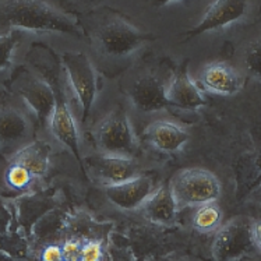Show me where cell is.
<instances>
[{
  "label": "cell",
  "instance_id": "cell-1",
  "mask_svg": "<svg viewBox=\"0 0 261 261\" xmlns=\"http://www.w3.org/2000/svg\"><path fill=\"white\" fill-rule=\"evenodd\" d=\"M10 30L83 37L74 18L48 0H0V34Z\"/></svg>",
  "mask_w": 261,
  "mask_h": 261
},
{
  "label": "cell",
  "instance_id": "cell-2",
  "mask_svg": "<svg viewBox=\"0 0 261 261\" xmlns=\"http://www.w3.org/2000/svg\"><path fill=\"white\" fill-rule=\"evenodd\" d=\"M39 73L45 80L48 81L49 86L52 87L55 98L54 113L49 122V132L52 133L56 141L64 145L71 154L74 155L75 160L83 166V172L86 173L83 165V155L80 148V132H79V123L74 116L70 103L69 86L64 77L62 64L56 66L54 60H43L42 63H38Z\"/></svg>",
  "mask_w": 261,
  "mask_h": 261
},
{
  "label": "cell",
  "instance_id": "cell-3",
  "mask_svg": "<svg viewBox=\"0 0 261 261\" xmlns=\"http://www.w3.org/2000/svg\"><path fill=\"white\" fill-rule=\"evenodd\" d=\"M260 222L247 217H236L222 224L214 232V260H238L246 256L251 249L260 250Z\"/></svg>",
  "mask_w": 261,
  "mask_h": 261
},
{
  "label": "cell",
  "instance_id": "cell-4",
  "mask_svg": "<svg viewBox=\"0 0 261 261\" xmlns=\"http://www.w3.org/2000/svg\"><path fill=\"white\" fill-rule=\"evenodd\" d=\"M60 64L69 90L73 92L80 108L81 124L86 126L98 96V75L95 67L90 58L81 52H64Z\"/></svg>",
  "mask_w": 261,
  "mask_h": 261
},
{
  "label": "cell",
  "instance_id": "cell-5",
  "mask_svg": "<svg viewBox=\"0 0 261 261\" xmlns=\"http://www.w3.org/2000/svg\"><path fill=\"white\" fill-rule=\"evenodd\" d=\"M37 122L28 108L13 95L0 103V152L10 158L35 140Z\"/></svg>",
  "mask_w": 261,
  "mask_h": 261
},
{
  "label": "cell",
  "instance_id": "cell-6",
  "mask_svg": "<svg viewBox=\"0 0 261 261\" xmlns=\"http://www.w3.org/2000/svg\"><path fill=\"white\" fill-rule=\"evenodd\" d=\"M179 211L187 207L217 201L222 186L218 176L203 168H187L177 172L169 183Z\"/></svg>",
  "mask_w": 261,
  "mask_h": 261
},
{
  "label": "cell",
  "instance_id": "cell-7",
  "mask_svg": "<svg viewBox=\"0 0 261 261\" xmlns=\"http://www.w3.org/2000/svg\"><path fill=\"white\" fill-rule=\"evenodd\" d=\"M94 140L99 152L136 156L139 143L127 112L117 107L94 128Z\"/></svg>",
  "mask_w": 261,
  "mask_h": 261
},
{
  "label": "cell",
  "instance_id": "cell-8",
  "mask_svg": "<svg viewBox=\"0 0 261 261\" xmlns=\"http://www.w3.org/2000/svg\"><path fill=\"white\" fill-rule=\"evenodd\" d=\"M96 46L111 58H126L145 45L148 38L120 17H109L94 31Z\"/></svg>",
  "mask_w": 261,
  "mask_h": 261
},
{
  "label": "cell",
  "instance_id": "cell-9",
  "mask_svg": "<svg viewBox=\"0 0 261 261\" xmlns=\"http://www.w3.org/2000/svg\"><path fill=\"white\" fill-rule=\"evenodd\" d=\"M13 95L28 108L42 130H49V122L54 113L55 98L52 87L42 75L25 71L17 77L11 84Z\"/></svg>",
  "mask_w": 261,
  "mask_h": 261
},
{
  "label": "cell",
  "instance_id": "cell-10",
  "mask_svg": "<svg viewBox=\"0 0 261 261\" xmlns=\"http://www.w3.org/2000/svg\"><path fill=\"white\" fill-rule=\"evenodd\" d=\"M251 9V0H213L197 25L186 32L187 38H194L208 31H218L240 21L249 16Z\"/></svg>",
  "mask_w": 261,
  "mask_h": 261
},
{
  "label": "cell",
  "instance_id": "cell-11",
  "mask_svg": "<svg viewBox=\"0 0 261 261\" xmlns=\"http://www.w3.org/2000/svg\"><path fill=\"white\" fill-rule=\"evenodd\" d=\"M86 164L87 168H90L96 179H99L105 186L122 183L141 175L136 156L99 152L98 155H92L91 158H83V165Z\"/></svg>",
  "mask_w": 261,
  "mask_h": 261
},
{
  "label": "cell",
  "instance_id": "cell-12",
  "mask_svg": "<svg viewBox=\"0 0 261 261\" xmlns=\"http://www.w3.org/2000/svg\"><path fill=\"white\" fill-rule=\"evenodd\" d=\"M155 190L152 177L139 175L116 185L105 186V196L109 203L122 211H136L144 204Z\"/></svg>",
  "mask_w": 261,
  "mask_h": 261
},
{
  "label": "cell",
  "instance_id": "cell-13",
  "mask_svg": "<svg viewBox=\"0 0 261 261\" xmlns=\"http://www.w3.org/2000/svg\"><path fill=\"white\" fill-rule=\"evenodd\" d=\"M198 83L204 90L214 94L234 95L243 87V74L226 62H213L201 70Z\"/></svg>",
  "mask_w": 261,
  "mask_h": 261
},
{
  "label": "cell",
  "instance_id": "cell-14",
  "mask_svg": "<svg viewBox=\"0 0 261 261\" xmlns=\"http://www.w3.org/2000/svg\"><path fill=\"white\" fill-rule=\"evenodd\" d=\"M165 83L155 74H144L134 81L127 91L133 107L143 113H152L166 108Z\"/></svg>",
  "mask_w": 261,
  "mask_h": 261
},
{
  "label": "cell",
  "instance_id": "cell-15",
  "mask_svg": "<svg viewBox=\"0 0 261 261\" xmlns=\"http://www.w3.org/2000/svg\"><path fill=\"white\" fill-rule=\"evenodd\" d=\"M165 98L169 105L189 111H196L207 105V99L187 73L186 64L176 70L165 86Z\"/></svg>",
  "mask_w": 261,
  "mask_h": 261
},
{
  "label": "cell",
  "instance_id": "cell-16",
  "mask_svg": "<svg viewBox=\"0 0 261 261\" xmlns=\"http://www.w3.org/2000/svg\"><path fill=\"white\" fill-rule=\"evenodd\" d=\"M145 141L160 149L162 152H176L180 151L190 140L189 130L166 119H160L149 123L144 130Z\"/></svg>",
  "mask_w": 261,
  "mask_h": 261
},
{
  "label": "cell",
  "instance_id": "cell-17",
  "mask_svg": "<svg viewBox=\"0 0 261 261\" xmlns=\"http://www.w3.org/2000/svg\"><path fill=\"white\" fill-rule=\"evenodd\" d=\"M140 211L152 224L171 225L175 222L179 208L169 185L155 189L140 207Z\"/></svg>",
  "mask_w": 261,
  "mask_h": 261
},
{
  "label": "cell",
  "instance_id": "cell-18",
  "mask_svg": "<svg viewBox=\"0 0 261 261\" xmlns=\"http://www.w3.org/2000/svg\"><path fill=\"white\" fill-rule=\"evenodd\" d=\"M28 32L10 30L0 34V90H5L6 81L10 80L16 67L18 54L27 42Z\"/></svg>",
  "mask_w": 261,
  "mask_h": 261
},
{
  "label": "cell",
  "instance_id": "cell-19",
  "mask_svg": "<svg viewBox=\"0 0 261 261\" xmlns=\"http://www.w3.org/2000/svg\"><path fill=\"white\" fill-rule=\"evenodd\" d=\"M10 161L18 162L27 168L38 180L48 173L49 169V147L42 141L34 140L32 143L18 149L10 156Z\"/></svg>",
  "mask_w": 261,
  "mask_h": 261
},
{
  "label": "cell",
  "instance_id": "cell-20",
  "mask_svg": "<svg viewBox=\"0 0 261 261\" xmlns=\"http://www.w3.org/2000/svg\"><path fill=\"white\" fill-rule=\"evenodd\" d=\"M192 222L200 233H213L222 225V210L215 201L201 204L196 207Z\"/></svg>",
  "mask_w": 261,
  "mask_h": 261
},
{
  "label": "cell",
  "instance_id": "cell-21",
  "mask_svg": "<svg viewBox=\"0 0 261 261\" xmlns=\"http://www.w3.org/2000/svg\"><path fill=\"white\" fill-rule=\"evenodd\" d=\"M240 67L254 80H260V66H261V45L260 39H251L240 49L239 56Z\"/></svg>",
  "mask_w": 261,
  "mask_h": 261
},
{
  "label": "cell",
  "instance_id": "cell-22",
  "mask_svg": "<svg viewBox=\"0 0 261 261\" xmlns=\"http://www.w3.org/2000/svg\"><path fill=\"white\" fill-rule=\"evenodd\" d=\"M35 180H38L37 177L25 166L10 161L5 172V181L11 190H28Z\"/></svg>",
  "mask_w": 261,
  "mask_h": 261
},
{
  "label": "cell",
  "instance_id": "cell-23",
  "mask_svg": "<svg viewBox=\"0 0 261 261\" xmlns=\"http://www.w3.org/2000/svg\"><path fill=\"white\" fill-rule=\"evenodd\" d=\"M103 258L102 245L95 240H88L86 243H81L80 260L83 261H98Z\"/></svg>",
  "mask_w": 261,
  "mask_h": 261
},
{
  "label": "cell",
  "instance_id": "cell-24",
  "mask_svg": "<svg viewBox=\"0 0 261 261\" xmlns=\"http://www.w3.org/2000/svg\"><path fill=\"white\" fill-rule=\"evenodd\" d=\"M81 243L75 239L66 240L62 246L63 260H80Z\"/></svg>",
  "mask_w": 261,
  "mask_h": 261
},
{
  "label": "cell",
  "instance_id": "cell-25",
  "mask_svg": "<svg viewBox=\"0 0 261 261\" xmlns=\"http://www.w3.org/2000/svg\"><path fill=\"white\" fill-rule=\"evenodd\" d=\"M41 260L43 261H62L63 254H62V246L49 245L41 253Z\"/></svg>",
  "mask_w": 261,
  "mask_h": 261
},
{
  "label": "cell",
  "instance_id": "cell-26",
  "mask_svg": "<svg viewBox=\"0 0 261 261\" xmlns=\"http://www.w3.org/2000/svg\"><path fill=\"white\" fill-rule=\"evenodd\" d=\"M172 2H176V0H151V3H152L155 7H162V6L169 5Z\"/></svg>",
  "mask_w": 261,
  "mask_h": 261
},
{
  "label": "cell",
  "instance_id": "cell-27",
  "mask_svg": "<svg viewBox=\"0 0 261 261\" xmlns=\"http://www.w3.org/2000/svg\"><path fill=\"white\" fill-rule=\"evenodd\" d=\"M7 98H9V95L6 94V91L5 90H0V103L5 101V99H7Z\"/></svg>",
  "mask_w": 261,
  "mask_h": 261
}]
</instances>
